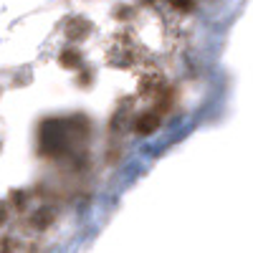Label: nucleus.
<instances>
[{"mask_svg": "<svg viewBox=\"0 0 253 253\" xmlns=\"http://www.w3.org/2000/svg\"><path fill=\"white\" fill-rule=\"evenodd\" d=\"M48 220H51V213H38V215L33 218V223H36V225H46Z\"/></svg>", "mask_w": 253, "mask_h": 253, "instance_id": "obj_6", "label": "nucleus"}, {"mask_svg": "<svg viewBox=\"0 0 253 253\" xmlns=\"http://www.w3.org/2000/svg\"><path fill=\"white\" fill-rule=\"evenodd\" d=\"M170 5L185 13V10H190V8H193V0H170Z\"/></svg>", "mask_w": 253, "mask_h": 253, "instance_id": "obj_5", "label": "nucleus"}, {"mask_svg": "<svg viewBox=\"0 0 253 253\" xmlns=\"http://www.w3.org/2000/svg\"><path fill=\"white\" fill-rule=\"evenodd\" d=\"M86 33H89V23L84 18H74L71 23H69V28H66V36L74 38V41L81 38V36H86Z\"/></svg>", "mask_w": 253, "mask_h": 253, "instance_id": "obj_2", "label": "nucleus"}, {"mask_svg": "<svg viewBox=\"0 0 253 253\" xmlns=\"http://www.w3.org/2000/svg\"><path fill=\"white\" fill-rule=\"evenodd\" d=\"M155 126H157V117L155 114H144L137 122V129L139 132H155Z\"/></svg>", "mask_w": 253, "mask_h": 253, "instance_id": "obj_4", "label": "nucleus"}, {"mask_svg": "<svg viewBox=\"0 0 253 253\" xmlns=\"http://www.w3.org/2000/svg\"><path fill=\"white\" fill-rule=\"evenodd\" d=\"M3 220H5V208L0 205V223H3Z\"/></svg>", "mask_w": 253, "mask_h": 253, "instance_id": "obj_7", "label": "nucleus"}, {"mask_svg": "<svg viewBox=\"0 0 253 253\" xmlns=\"http://www.w3.org/2000/svg\"><path fill=\"white\" fill-rule=\"evenodd\" d=\"M61 63H63L66 69H79V66H81V53L74 51V48H66V51L61 53Z\"/></svg>", "mask_w": 253, "mask_h": 253, "instance_id": "obj_3", "label": "nucleus"}, {"mask_svg": "<svg viewBox=\"0 0 253 253\" xmlns=\"http://www.w3.org/2000/svg\"><path fill=\"white\" fill-rule=\"evenodd\" d=\"M107 58L112 66H119V69H132V66H139L144 63V48L139 46V41L132 38L129 33H119L112 46L107 51Z\"/></svg>", "mask_w": 253, "mask_h": 253, "instance_id": "obj_1", "label": "nucleus"}]
</instances>
